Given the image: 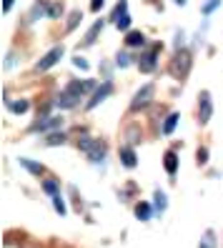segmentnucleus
<instances>
[{"instance_id":"1","label":"nucleus","mask_w":223,"mask_h":248,"mask_svg":"<svg viewBox=\"0 0 223 248\" xmlns=\"http://www.w3.org/2000/svg\"><path fill=\"white\" fill-rule=\"evenodd\" d=\"M83 91H85V80H70L63 88V93L58 95V106H61V108H76V103H78V98L83 95Z\"/></svg>"},{"instance_id":"2","label":"nucleus","mask_w":223,"mask_h":248,"mask_svg":"<svg viewBox=\"0 0 223 248\" xmlns=\"http://www.w3.org/2000/svg\"><path fill=\"white\" fill-rule=\"evenodd\" d=\"M80 151L88 153V158L93 160V163H98V160H103V155H106V143L103 140H93V138H80L78 140Z\"/></svg>"},{"instance_id":"3","label":"nucleus","mask_w":223,"mask_h":248,"mask_svg":"<svg viewBox=\"0 0 223 248\" xmlns=\"http://www.w3.org/2000/svg\"><path fill=\"white\" fill-rule=\"evenodd\" d=\"M153 93H156V85L153 83H145L143 88L133 95V100H130V110H143L148 103L153 100Z\"/></svg>"},{"instance_id":"4","label":"nucleus","mask_w":223,"mask_h":248,"mask_svg":"<svg viewBox=\"0 0 223 248\" xmlns=\"http://www.w3.org/2000/svg\"><path fill=\"white\" fill-rule=\"evenodd\" d=\"M63 53H65V48H63V46H55L53 50H48V53H46V55H43L40 61L35 63V70H38V73L50 70V68H53L58 61H61V58H63Z\"/></svg>"},{"instance_id":"5","label":"nucleus","mask_w":223,"mask_h":248,"mask_svg":"<svg viewBox=\"0 0 223 248\" xmlns=\"http://www.w3.org/2000/svg\"><path fill=\"white\" fill-rule=\"evenodd\" d=\"M158 53H160V43L143 50V55L138 58V61H141V63H138L141 73H153V70H156V58H158Z\"/></svg>"},{"instance_id":"6","label":"nucleus","mask_w":223,"mask_h":248,"mask_svg":"<svg viewBox=\"0 0 223 248\" xmlns=\"http://www.w3.org/2000/svg\"><path fill=\"white\" fill-rule=\"evenodd\" d=\"M211 115H213V103H211V93L208 91H201L198 95V123H208L211 121Z\"/></svg>"},{"instance_id":"7","label":"nucleus","mask_w":223,"mask_h":248,"mask_svg":"<svg viewBox=\"0 0 223 248\" xmlns=\"http://www.w3.org/2000/svg\"><path fill=\"white\" fill-rule=\"evenodd\" d=\"M188 68H191V53L188 50H178L175 58H173L171 73H173V76H178V78H183L186 73H188Z\"/></svg>"},{"instance_id":"8","label":"nucleus","mask_w":223,"mask_h":248,"mask_svg":"<svg viewBox=\"0 0 223 248\" xmlns=\"http://www.w3.org/2000/svg\"><path fill=\"white\" fill-rule=\"evenodd\" d=\"M113 93V83H103V85H98V88H96V93L91 95V100H88V108H96V106H100L103 103V100H106L108 95Z\"/></svg>"},{"instance_id":"9","label":"nucleus","mask_w":223,"mask_h":248,"mask_svg":"<svg viewBox=\"0 0 223 248\" xmlns=\"http://www.w3.org/2000/svg\"><path fill=\"white\" fill-rule=\"evenodd\" d=\"M61 123H63V118H61V115H48V118H40L38 123H33V125H31V130L35 133V130H50V128H61Z\"/></svg>"},{"instance_id":"10","label":"nucleus","mask_w":223,"mask_h":248,"mask_svg":"<svg viewBox=\"0 0 223 248\" xmlns=\"http://www.w3.org/2000/svg\"><path fill=\"white\" fill-rule=\"evenodd\" d=\"M121 160H123L126 168H136L138 166V158H136V153H133L130 145H123V148H121Z\"/></svg>"},{"instance_id":"11","label":"nucleus","mask_w":223,"mask_h":248,"mask_svg":"<svg viewBox=\"0 0 223 248\" xmlns=\"http://www.w3.org/2000/svg\"><path fill=\"white\" fill-rule=\"evenodd\" d=\"M163 166H166L168 176H175V170H178V153L175 151H168L166 155H163Z\"/></svg>"},{"instance_id":"12","label":"nucleus","mask_w":223,"mask_h":248,"mask_svg":"<svg viewBox=\"0 0 223 248\" xmlns=\"http://www.w3.org/2000/svg\"><path fill=\"white\" fill-rule=\"evenodd\" d=\"M100 31H103V20L93 23V28H91V31L85 33V38H83V46H85V48H88V46H93V43H96V38L100 35Z\"/></svg>"},{"instance_id":"13","label":"nucleus","mask_w":223,"mask_h":248,"mask_svg":"<svg viewBox=\"0 0 223 248\" xmlns=\"http://www.w3.org/2000/svg\"><path fill=\"white\" fill-rule=\"evenodd\" d=\"M126 16H128V0H118V5H115L113 13H111V20L118 23L121 18H126Z\"/></svg>"},{"instance_id":"14","label":"nucleus","mask_w":223,"mask_h":248,"mask_svg":"<svg viewBox=\"0 0 223 248\" xmlns=\"http://www.w3.org/2000/svg\"><path fill=\"white\" fill-rule=\"evenodd\" d=\"M145 43V38H143V33H138V31H130L128 35H126V46L128 48H141Z\"/></svg>"},{"instance_id":"15","label":"nucleus","mask_w":223,"mask_h":248,"mask_svg":"<svg viewBox=\"0 0 223 248\" xmlns=\"http://www.w3.org/2000/svg\"><path fill=\"white\" fill-rule=\"evenodd\" d=\"M178 121H181V115H178V113H171L168 118H166V123H163V133L171 136L173 130H175V125H178Z\"/></svg>"},{"instance_id":"16","label":"nucleus","mask_w":223,"mask_h":248,"mask_svg":"<svg viewBox=\"0 0 223 248\" xmlns=\"http://www.w3.org/2000/svg\"><path fill=\"white\" fill-rule=\"evenodd\" d=\"M20 166H23L25 170H31L33 176H40V173H43V166H40V163H33L31 158H20Z\"/></svg>"},{"instance_id":"17","label":"nucleus","mask_w":223,"mask_h":248,"mask_svg":"<svg viewBox=\"0 0 223 248\" xmlns=\"http://www.w3.org/2000/svg\"><path fill=\"white\" fill-rule=\"evenodd\" d=\"M80 20H83V13H80V10H73V13H70V16H68V25H65V31L70 33V31H73V28H76V25L80 23Z\"/></svg>"},{"instance_id":"18","label":"nucleus","mask_w":223,"mask_h":248,"mask_svg":"<svg viewBox=\"0 0 223 248\" xmlns=\"http://www.w3.org/2000/svg\"><path fill=\"white\" fill-rule=\"evenodd\" d=\"M198 248H216V236H213V231H206V233H203V241L198 243Z\"/></svg>"},{"instance_id":"19","label":"nucleus","mask_w":223,"mask_h":248,"mask_svg":"<svg viewBox=\"0 0 223 248\" xmlns=\"http://www.w3.org/2000/svg\"><path fill=\"white\" fill-rule=\"evenodd\" d=\"M136 216L141 218V221H148V218H151V206H148V203H138V206H136Z\"/></svg>"},{"instance_id":"20","label":"nucleus","mask_w":223,"mask_h":248,"mask_svg":"<svg viewBox=\"0 0 223 248\" xmlns=\"http://www.w3.org/2000/svg\"><path fill=\"white\" fill-rule=\"evenodd\" d=\"M153 201H156V211H158V213L166 211V193H163V191H156Z\"/></svg>"},{"instance_id":"21","label":"nucleus","mask_w":223,"mask_h":248,"mask_svg":"<svg viewBox=\"0 0 223 248\" xmlns=\"http://www.w3.org/2000/svg\"><path fill=\"white\" fill-rule=\"evenodd\" d=\"M43 191H46V193H50V196H55V193H58V181H55V178L43 181Z\"/></svg>"},{"instance_id":"22","label":"nucleus","mask_w":223,"mask_h":248,"mask_svg":"<svg viewBox=\"0 0 223 248\" xmlns=\"http://www.w3.org/2000/svg\"><path fill=\"white\" fill-rule=\"evenodd\" d=\"M8 106H10V110H13V113H18V115H20V113H25L28 108H31V106H28V100H18V103H8Z\"/></svg>"},{"instance_id":"23","label":"nucleus","mask_w":223,"mask_h":248,"mask_svg":"<svg viewBox=\"0 0 223 248\" xmlns=\"http://www.w3.org/2000/svg\"><path fill=\"white\" fill-rule=\"evenodd\" d=\"M63 16V3H53L48 8V18H61Z\"/></svg>"},{"instance_id":"24","label":"nucleus","mask_w":223,"mask_h":248,"mask_svg":"<svg viewBox=\"0 0 223 248\" xmlns=\"http://www.w3.org/2000/svg\"><path fill=\"white\" fill-rule=\"evenodd\" d=\"M53 208H55L58 213H61V216H65V203H63V198L58 196V193L53 196Z\"/></svg>"},{"instance_id":"25","label":"nucleus","mask_w":223,"mask_h":248,"mask_svg":"<svg viewBox=\"0 0 223 248\" xmlns=\"http://www.w3.org/2000/svg\"><path fill=\"white\" fill-rule=\"evenodd\" d=\"M218 5H221V0H208V3H206V5L201 8V10H203V13H206V16H208V13H213V10H216Z\"/></svg>"},{"instance_id":"26","label":"nucleus","mask_w":223,"mask_h":248,"mask_svg":"<svg viewBox=\"0 0 223 248\" xmlns=\"http://www.w3.org/2000/svg\"><path fill=\"white\" fill-rule=\"evenodd\" d=\"M115 63L121 65V68H128V65H130V55H128V53H121V55L115 58Z\"/></svg>"},{"instance_id":"27","label":"nucleus","mask_w":223,"mask_h":248,"mask_svg":"<svg viewBox=\"0 0 223 248\" xmlns=\"http://www.w3.org/2000/svg\"><path fill=\"white\" fill-rule=\"evenodd\" d=\"M61 143H65V136H63V133H53V136L48 138V145H61Z\"/></svg>"},{"instance_id":"28","label":"nucleus","mask_w":223,"mask_h":248,"mask_svg":"<svg viewBox=\"0 0 223 248\" xmlns=\"http://www.w3.org/2000/svg\"><path fill=\"white\" fill-rule=\"evenodd\" d=\"M73 65H76V68H80V70H88V68H91V65H88V61H85V58H73Z\"/></svg>"},{"instance_id":"29","label":"nucleus","mask_w":223,"mask_h":248,"mask_svg":"<svg viewBox=\"0 0 223 248\" xmlns=\"http://www.w3.org/2000/svg\"><path fill=\"white\" fill-rule=\"evenodd\" d=\"M115 25H118V31H128V28H130V16H126V18H121V20H118Z\"/></svg>"},{"instance_id":"30","label":"nucleus","mask_w":223,"mask_h":248,"mask_svg":"<svg viewBox=\"0 0 223 248\" xmlns=\"http://www.w3.org/2000/svg\"><path fill=\"white\" fill-rule=\"evenodd\" d=\"M196 158H198V163H201V166H203V163H208V151H206V148H198Z\"/></svg>"},{"instance_id":"31","label":"nucleus","mask_w":223,"mask_h":248,"mask_svg":"<svg viewBox=\"0 0 223 248\" xmlns=\"http://www.w3.org/2000/svg\"><path fill=\"white\" fill-rule=\"evenodd\" d=\"M100 8H103V0H91V10L93 13H98Z\"/></svg>"},{"instance_id":"32","label":"nucleus","mask_w":223,"mask_h":248,"mask_svg":"<svg viewBox=\"0 0 223 248\" xmlns=\"http://www.w3.org/2000/svg\"><path fill=\"white\" fill-rule=\"evenodd\" d=\"M13 8V0H3V13H8Z\"/></svg>"},{"instance_id":"33","label":"nucleus","mask_w":223,"mask_h":248,"mask_svg":"<svg viewBox=\"0 0 223 248\" xmlns=\"http://www.w3.org/2000/svg\"><path fill=\"white\" fill-rule=\"evenodd\" d=\"M175 3H178V5H186V3H188V0H175Z\"/></svg>"}]
</instances>
